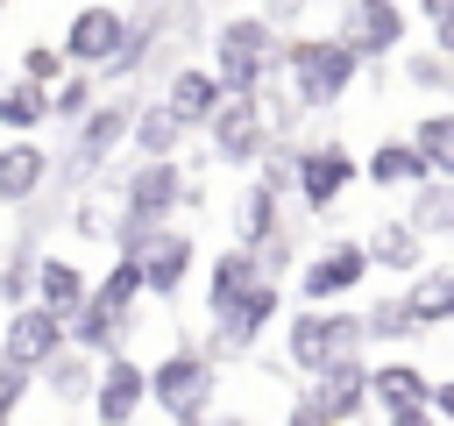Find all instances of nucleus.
I'll return each instance as SVG.
<instances>
[{
	"mask_svg": "<svg viewBox=\"0 0 454 426\" xmlns=\"http://www.w3.org/2000/svg\"><path fill=\"white\" fill-rule=\"evenodd\" d=\"M277 78L291 85V99L305 106V114H326V106H340L348 92H355V78H362V57H355V43L333 28V36H284L277 43Z\"/></svg>",
	"mask_w": 454,
	"mask_h": 426,
	"instance_id": "obj_1",
	"label": "nucleus"
},
{
	"mask_svg": "<svg viewBox=\"0 0 454 426\" xmlns=\"http://www.w3.org/2000/svg\"><path fill=\"white\" fill-rule=\"evenodd\" d=\"M277 43H284V28H270L262 14H227L213 28V71H220L227 99H255L277 85Z\"/></svg>",
	"mask_w": 454,
	"mask_h": 426,
	"instance_id": "obj_2",
	"label": "nucleus"
},
{
	"mask_svg": "<svg viewBox=\"0 0 454 426\" xmlns=\"http://www.w3.org/2000/svg\"><path fill=\"white\" fill-rule=\"evenodd\" d=\"M220 398V362L199 341H170L163 362H149V405L163 419H213Z\"/></svg>",
	"mask_w": 454,
	"mask_h": 426,
	"instance_id": "obj_3",
	"label": "nucleus"
},
{
	"mask_svg": "<svg viewBox=\"0 0 454 426\" xmlns=\"http://www.w3.org/2000/svg\"><path fill=\"white\" fill-rule=\"evenodd\" d=\"M369 334H362V312L355 305H298L284 320V362L298 376H319L333 355H355Z\"/></svg>",
	"mask_w": 454,
	"mask_h": 426,
	"instance_id": "obj_4",
	"label": "nucleus"
},
{
	"mask_svg": "<svg viewBox=\"0 0 454 426\" xmlns=\"http://www.w3.org/2000/svg\"><path fill=\"white\" fill-rule=\"evenodd\" d=\"M135 106L142 99H99L78 128H71V149H64V163H57V185L71 192V185H92L99 170H106V156L135 135Z\"/></svg>",
	"mask_w": 454,
	"mask_h": 426,
	"instance_id": "obj_5",
	"label": "nucleus"
},
{
	"mask_svg": "<svg viewBox=\"0 0 454 426\" xmlns=\"http://www.w3.org/2000/svg\"><path fill=\"white\" fill-rule=\"evenodd\" d=\"M277 312H284V284H270V277L248 284L241 298H227V305L213 312V341H206V355H213V362H220V355H227V362L255 355V341L277 327Z\"/></svg>",
	"mask_w": 454,
	"mask_h": 426,
	"instance_id": "obj_6",
	"label": "nucleus"
},
{
	"mask_svg": "<svg viewBox=\"0 0 454 426\" xmlns=\"http://www.w3.org/2000/svg\"><path fill=\"white\" fill-rule=\"evenodd\" d=\"M369 277H376V270H369V248L340 234V241H326V248L298 270V298H305V305H348Z\"/></svg>",
	"mask_w": 454,
	"mask_h": 426,
	"instance_id": "obj_7",
	"label": "nucleus"
},
{
	"mask_svg": "<svg viewBox=\"0 0 454 426\" xmlns=\"http://www.w3.org/2000/svg\"><path fill=\"white\" fill-rule=\"evenodd\" d=\"M128 43V7H114V0H85L71 21H64V64L71 71H106V57Z\"/></svg>",
	"mask_w": 454,
	"mask_h": 426,
	"instance_id": "obj_8",
	"label": "nucleus"
},
{
	"mask_svg": "<svg viewBox=\"0 0 454 426\" xmlns=\"http://www.w3.org/2000/svg\"><path fill=\"white\" fill-rule=\"evenodd\" d=\"M177 206H184V163L177 156H135V170H121V213L170 227Z\"/></svg>",
	"mask_w": 454,
	"mask_h": 426,
	"instance_id": "obj_9",
	"label": "nucleus"
},
{
	"mask_svg": "<svg viewBox=\"0 0 454 426\" xmlns=\"http://www.w3.org/2000/svg\"><path fill=\"white\" fill-rule=\"evenodd\" d=\"M340 36L355 43L362 64H383V57L404 50L411 14H404V0H340Z\"/></svg>",
	"mask_w": 454,
	"mask_h": 426,
	"instance_id": "obj_10",
	"label": "nucleus"
},
{
	"mask_svg": "<svg viewBox=\"0 0 454 426\" xmlns=\"http://www.w3.org/2000/svg\"><path fill=\"white\" fill-rule=\"evenodd\" d=\"M206 142H213V163H220V170H255V163H262V149H270L262 99H227V106L213 114Z\"/></svg>",
	"mask_w": 454,
	"mask_h": 426,
	"instance_id": "obj_11",
	"label": "nucleus"
},
{
	"mask_svg": "<svg viewBox=\"0 0 454 426\" xmlns=\"http://www.w3.org/2000/svg\"><path fill=\"white\" fill-rule=\"evenodd\" d=\"M355 178H362V163H355L340 142H305V149H298V185H291V199H298L305 213H333Z\"/></svg>",
	"mask_w": 454,
	"mask_h": 426,
	"instance_id": "obj_12",
	"label": "nucleus"
},
{
	"mask_svg": "<svg viewBox=\"0 0 454 426\" xmlns=\"http://www.w3.org/2000/svg\"><path fill=\"white\" fill-rule=\"evenodd\" d=\"M71 341V320L64 312H50V305H7V320H0V355L7 362H21V369H43L57 348Z\"/></svg>",
	"mask_w": 454,
	"mask_h": 426,
	"instance_id": "obj_13",
	"label": "nucleus"
},
{
	"mask_svg": "<svg viewBox=\"0 0 454 426\" xmlns=\"http://www.w3.org/2000/svg\"><path fill=\"white\" fill-rule=\"evenodd\" d=\"M149 405V369L121 348L99 355V383H92V426H135V412Z\"/></svg>",
	"mask_w": 454,
	"mask_h": 426,
	"instance_id": "obj_14",
	"label": "nucleus"
},
{
	"mask_svg": "<svg viewBox=\"0 0 454 426\" xmlns=\"http://www.w3.org/2000/svg\"><path fill=\"white\" fill-rule=\"evenodd\" d=\"M156 99H163L192 135H206V128H213V114L227 106V85H220V71H213V64H177V71H170V85H163Z\"/></svg>",
	"mask_w": 454,
	"mask_h": 426,
	"instance_id": "obj_15",
	"label": "nucleus"
},
{
	"mask_svg": "<svg viewBox=\"0 0 454 426\" xmlns=\"http://www.w3.org/2000/svg\"><path fill=\"white\" fill-rule=\"evenodd\" d=\"M305 390H312V405H319L333 426H355L362 405H369V362H362V348H355V355H333Z\"/></svg>",
	"mask_w": 454,
	"mask_h": 426,
	"instance_id": "obj_16",
	"label": "nucleus"
},
{
	"mask_svg": "<svg viewBox=\"0 0 454 426\" xmlns=\"http://www.w3.org/2000/svg\"><path fill=\"white\" fill-rule=\"evenodd\" d=\"M192 263H199V241L184 234V227H156L149 234V248H142V284H149V298H177L184 291V277H192Z\"/></svg>",
	"mask_w": 454,
	"mask_h": 426,
	"instance_id": "obj_17",
	"label": "nucleus"
},
{
	"mask_svg": "<svg viewBox=\"0 0 454 426\" xmlns=\"http://www.w3.org/2000/svg\"><path fill=\"white\" fill-rule=\"evenodd\" d=\"M362 248H369V270H383V277H397V284H411L419 270H426V234L411 227V220H376L369 234H362Z\"/></svg>",
	"mask_w": 454,
	"mask_h": 426,
	"instance_id": "obj_18",
	"label": "nucleus"
},
{
	"mask_svg": "<svg viewBox=\"0 0 454 426\" xmlns=\"http://www.w3.org/2000/svg\"><path fill=\"white\" fill-rule=\"evenodd\" d=\"M50 185V149L35 135H7L0 142V206H35Z\"/></svg>",
	"mask_w": 454,
	"mask_h": 426,
	"instance_id": "obj_19",
	"label": "nucleus"
},
{
	"mask_svg": "<svg viewBox=\"0 0 454 426\" xmlns=\"http://www.w3.org/2000/svg\"><path fill=\"white\" fill-rule=\"evenodd\" d=\"M362 178H369L376 192H419L433 170H426V156H419L411 135H383V142L362 156Z\"/></svg>",
	"mask_w": 454,
	"mask_h": 426,
	"instance_id": "obj_20",
	"label": "nucleus"
},
{
	"mask_svg": "<svg viewBox=\"0 0 454 426\" xmlns=\"http://www.w3.org/2000/svg\"><path fill=\"white\" fill-rule=\"evenodd\" d=\"M92 383H99V355H85L78 341H64V348L35 369V390H50L57 405H92Z\"/></svg>",
	"mask_w": 454,
	"mask_h": 426,
	"instance_id": "obj_21",
	"label": "nucleus"
},
{
	"mask_svg": "<svg viewBox=\"0 0 454 426\" xmlns=\"http://www.w3.org/2000/svg\"><path fill=\"white\" fill-rule=\"evenodd\" d=\"M404 291V312H411V327L419 334H433V327H454V263H426L411 284H397Z\"/></svg>",
	"mask_w": 454,
	"mask_h": 426,
	"instance_id": "obj_22",
	"label": "nucleus"
},
{
	"mask_svg": "<svg viewBox=\"0 0 454 426\" xmlns=\"http://www.w3.org/2000/svg\"><path fill=\"white\" fill-rule=\"evenodd\" d=\"M92 298V277H85V263H71V256H57V248H43L35 256V305H50V312H78Z\"/></svg>",
	"mask_w": 454,
	"mask_h": 426,
	"instance_id": "obj_23",
	"label": "nucleus"
},
{
	"mask_svg": "<svg viewBox=\"0 0 454 426\" xmlns=\"http://www.w3.org/2000/svg\"><path fill=\"white\" fill-rule=\"evenodd\" d=\"M369 405H383V412L433 405V376H426L419 362H404V355H390V362H369Z\"/></svg>",
	"mask_w": 454,
	"mask_h": 426,
	"instance_id": "obj_24",
	"label": "nucleus"
},
{
	"mask_svg": "<svg viewBox=\"0 0 454 426\" xmlns=\"http://www.w3.org/2000/svg\"><path fill=\"white\" fill-rule=\"evenodd\" d=\"M277 227H284V199H277L262 178H248V192H241V206H234V241H241V248H262Z\"/></svg>",
	"mask_w": 454,
	"mask_h": 426,
	"instance_id": "obj_25",
	"label": "nucleus"
},
{
	"mask_svg": "<svg viewBox=\"0 0 454 426\" xmlns=\"http://www.w3.org/2000/svg\"><path fill=\"white\" fill-rule=\"evenodd\" d=\"M248 284H262V263H255V248H220L213 256V270H206V312H220L227 298H241Z\"/></svg>",
	"mask_w": 454,
	"mask_h": 426,
	"instance_id": "obj_26",
	"label": "nucleus"
},
{
	"mask_svg": "<svg viewBox=\"0 0 454 426\" xmlns=\"http://www.w3.org/2000/svg\"><path fill=\"white\" fill-rule=\"evenodd\" d=\"M404 220L426 234V241H454V178H426L419 192H404Z\"/></svg>",
	"mask_w": 454,
	"mask_h": 426,
	"instance_id": "obj_27",
	"label": "nucleus"
},
{
	"mask_svg": "<svg viewBox=\"0 0 454 426\" xmlns=\"http://www.w3.org/2000/svg\"><path fill=\"white\" fill-rule=\"evenodd\" d=\"M0 128H7V135H43V128H50V85L7 78V85H0Z\"/></svg>",
	"mask_w": 454,
	"mask_h": 426,
	"instance_id": "obj_28",
	"label": "nucleus"
},
{
	"mask_svg": "<svg viewBox=\"0 0 454 426\" xmlns=\"http://www.w3.org/2000/svg\"><path fill=\"white\" fill-rule=\"evenodd\" d=\"M184 135H192V128H184L163 99H142V106H135V156H177Z\"/></svg>",
	"mask_w": 454,
	"mask_h": 426,
	"instance_id": "obj_29",
	"label": "nucleus"
},
{
	"mask_svg": "<svg viewBox=\"0 0 454 426\" xmlns=\"http://www.w3.org/2000/svg\"><path fill=\"white\" fill-rule=\"evenodd\" d=\"M397 78L411 85V92H426V99H454V57L447 50H397Z\"/></svg>",
	"mask_w": 454,
	"mask_h": 426,
	"instance_id": "obj_30",
	"label": "nucleus"
},
{
	"mask_svg": "<svg viewBox=\"0 0 454 426\" xmlns=\"http://www.w3.org/2000/svg\"><path fill=\"white\" fill-rule=\"evenodd\" d=\"M92 106H99V71H64V78L50 85V121H57V128H78Z\"/></svg>",
	"mask_w": 454,
	"mask_h": 426,
	"instance_id": "obj_31",
	"label": "nucleus"
},
{
	"mask_svg": "<svg viewBox=\"0 0 454 426\" xmlns=\"http://www.w3.org/2000/svg\"><path fill=\"white\" fill-rule=\"evenodd\" d=\"M411 142H419V156H426V170H433V178H454V106L426 114V121L411 128Z\"/></svg>",
	"mask_w": 454,
	"mask_h": 426,
	"instance_id": "obj_32",
	"label": "nucleus"
},
{
	"mask_svg": "<svg viewBox=\"0 0 454 426\" xmlns=\"http://www.w3.org/2000/svg\"><path fill=\"white\" fill-rule=\"evenodd\" d=\"M35 298V234H21V248L0 263V305H28Z\"/></svg>",
	"mask_w": 454,
	"mask_h": 426,
	"instance_id": "obj_33",
	"label": "nucleus"
},
{
	"mask_svg": "<svg viewBox=\"0 0 454 426\" xmlns=\"http://www.w3.org/2000/svg\"><path fill=\"white\" fill-rule=\"evenodd\" d=\"M362 334H369V341H411L419 327H411V312H404V291H390V298L362 305Z\"/></svg>",
	"mask_w": 454,
	"mask_h": 426,
	"instance_id": "obj_34",
	"label": "nucleus"
},
{
	"mask_svg": "<svg viewBox=\"0 0 454 426\" xmlns=\"http://www.w3.org/2000/svg\"><path fill=\"white\" fill-rule=\"evenodd\" d=\"M64 71H71V64H64V50H57V43H28V50H21V71H14V78H28V85H57Z\"/></svg>",
	"mask_w": 454,
	"mask_h": 426,
	"instance_id": "obj_35",
	"label": "nucleus"
},
{
	"mask_svg": "<svg viewBox=\"0 0 454 426\" xmlns=\"http://www.w3.org/2000/svg\"><path fill=\"white\" fill-rule=\"evenodd\" d=\"M28 390H35V369H21V362H7V355H0V419H14Z\"/></svg>",
	"mask_w": 454,
	"mask_h": 426,
	"instance_id": "obj_36",
	"label": "nucleus"
},
{
	"mask_svg": "<svg viewBox=\"0 0 454 426\" xmlns=\"http://www.w3.org/2000/svg\"><path fill=\"white\" fill-rule=\"evenodd\" d=\"M255 263H262V277H270V284H284V270L298 263V241H291V234L277 227V234H270V241L255 248Z\"/></svg>",
	"mask_w": 454,
	"mask_h": 426,
	"instance_id": "obj_37",
	"label": "nucleus"
},
{
	"mask_svg": "<svg viewBox=\"0 0 454 426\" xmlns=\"http://www.w3.org/2000/svg\"><path fill=\"white\" fill-rule=\"evenodd\" d=\"M71 227H78L85 241H106V234H114V220H106L99 199H78V206H71Z\"/></svg>",
	"mask_w": 454,
	"mask_h": 426,
	"instance_id": "obj_38",
	"label": "nucleus"
},
{
	"mask_svg": "<svg viewBox=\"0 0 454 426\" xmlns=\"http://www.w3.org/2000/svg\"><path fill=\"white\" fill-rule=\"evenodd\" d=\"M312 7H319V0H262V7H255V14H262V21H270V28H291V21H305V14H312Z\"/></svg>",
	"mask_w": 454,
	"mask_h": 426,
	"instance_id": "obj_39",
	"label": "nucleus"
},
{
	"mask_svg": "<svg viewBox=\"0 0 454 426\" xmlns=\"http://www.w3.org/2000/svg\"><path fill=\"white\" fill-rule=\"evenodd\" d=\"M284 426H333V419L312 405V390H298V398H291V412H284Z\"/></svg>",
	"mask_w": 454,
	"mask_h": 426,
	"instance_id": "obj_40",
	"label": "nucleus"
},
{
	"mask_svg": "<svg viewBox=\"0 0 454 426\" xmlns=\"http://www.w3.org/2000/svg\"><path fill=\"white\" fill-rule=\"evenodd\" d=\"M383 426H447L433 405H404V412H383Z\"/></svg>",
	"mask_w": 454,
	"mask_h": 426,
	"instance_id": "obj_41",
	"label": "nucleus"
},
{
	"mask_svg": "<svg viewBox=\"0 0 454 426\" xmlns=\"http://www.w3.org/2000/svg\"><path fill=\"white\" fill-rule=\"evenodd\" d=\"M433 50H447V57H454V7L433 21Z\"/></svg>",
	"mask_w": 454,
	"mask_h": 426,
	"instance_id": "obj_42",
	"label": "nucleus"
},
{
	"mask_svg": "<svg viewBox=\"0 0 454 426\" xmlns=\"http://www.w3.org/2000/svg\"><path fill=\"white\" fill-rule=\"evenodd\" d=\"M433 412H440V419H454V376H447V383H433Z\"/></svg>",
	"mask_w": 454,
	"mask_h": 426,
	"instance_id": "obj_43",
	"label": "nucleus"
},
{
	"mask_svg": "<svg viewBox=\"0 0 454 426\" xmlns=\"http://www.w3.org/2000/svg\"><path fill=\"white\" fill-rule=\"evenodd\" d=\"M206 426H255V419H248V412H213Z\"/></svg>",
	"mask_w": 454,
	"mask_h": 426,
	"instance_id": "obj_44",
	"label": "nucleus"
},
{
	"mask_svg": "<svg viewBox=\"0 0 454 426\" xmlns=\"http://www.w3.org/2000/svg\"><path fill=\"white\" fill-rule=\"evenodd\" d=\"M411 7H419V14H433V21H440V14H447V7H454V0H411Z\"/></svg>",
	"mask_w": 454,
	"mask_h": 426,
	"instance_id": "obj_45",
	"label": "nucleus"
},
{
	"mask_svg": "<svg viewBox=\"0 0 454 426\" xmlns=\"http://www.w3.org/2000/svg\"><path fill=\"white\" fill-rule=\"evenodd\" d=\"M170 426H206V419H170Z\"/></svg>",
	"mask_w": 454,
	"mask_h": 426,
	"instance_id": "obj_46",
	"label": "nucleus"
},
{
	"mask_svg": "<svg viewBox=\"0 0 454 426\" xmlns=\"http://www.w3.org/2000/svg\"><path fill=\"white\" fill-rule=\"evenodd\" d=\"M0 426H14V419H0Z\"/></svg>",
	"mask_w": 454,
	"mask_h": 426,
	"instance_id": "obj_47",
	"label": "nucleus"
},
{
	"mask_svg": "<svg viewBox=\"0 0 454 426\" xmlns=\"http://www.w3.org/2000/svg\"><path fill=\"white\" fill-rule=\"evenodd\" d=\"M0 14H7V0H0Z\"/></svg>",
	"mask_w": 454,
	"mask_h": 426,
	"instance_id": "obj_48",
	"label": "nucleus"
},
{
	"mask_svg": "<svg viewBox=\"0 0 454 426\" xmlns=\"http://www.w3.org/2000/svg\"><path fill=\"white\" fill-rule=\"evenodd\" d=\"M447 426H454V419H447Z\"/></svg>",
	"mask_w": 454,
	"mask_h": 426,
	"instance_id": "obj_49",
	"label": "nucleus"
}]
</instances>
